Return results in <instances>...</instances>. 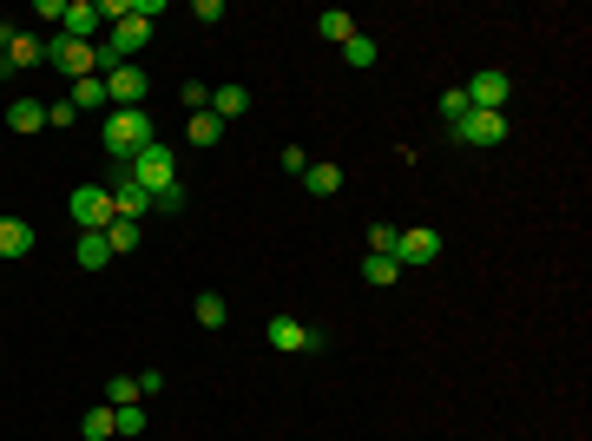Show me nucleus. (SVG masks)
<instances>
[{
    "label": "nucleus",
    "instance_id": "1",
    "mask_svg": "<svg viewBox=\"0 0 592 441\" xmlns=\"http://www.w3.org/2000/svg\"><path fill=\"white\" fill-rule=\"evenodd\" d=\"M152 139H158V126H152L145 106H112L106 112V158L112 165H132V152H145Z\"/></svg>",
    "mask_w": 592,
    "mask_h": 441
},
{
    "label": "nucleus",
    "instance_id": "2",
    "mask_svg": "<svg viewBox=\"0 0 592 441\" xmlns=\"http://www.w3.org/2000/svg\"><path fill=\"white\" fill-rule=\"evenodd\" d=\"M119 172L132 178V185H145V191H152V198H158V191H165V185H178V152H172V145H165V139H152V145H145V152H132V165H119Z\"/></svg>",
    "mask_w": 592,
    "mask_h": 441
},
{
    "label": "nucleus",
    "instance_id": "3",
    "mask_svg": "<svg viewBox=\"0 0 592 441\" xmlns=\"http://www.w3.org/2000/svg\"><path fill=\"white\" fill-rule=\"evenodd\" d=\"M454 132V145H474V152H494V145H507V112H474L468 106V119H461V126H448Z\"/></svg>",
    "mask_w": 592,
    "mask_h": 441
},
{
    "label": "nucleus",
    "instance_id": "4",
    "mask_svg": "<svg viewBox=\"0 0 592 441\" xmlns=\"http://www.w3.org/2000/svg\"><path fill=\"white\" fill-rule=\"evenodd\" d=\"M264 343L283 349V356H316V349H323V330L296 323V316H270V323H264Z\"/></svg>",
    "mask_w": 592,
    "mask_h": 441
},
{
    "label": "nucleus",
    "instance_id": "5",
    "mask_svg": "<svg viewBox=\"0 0 592 441\" xmlns=\"http://www.w3.org/2000/svg\"><path fill=\"white\" fill-rule=\"evenodd\" d=\"M47 66H60L66 79H99V53L86 47V40H66V33L47 40Z\"/></svg>",
    "mask_w": 592,
    "mask_h": 441
},
{
    "label": "nucleus",
    "instance_id": "6",
    "mask_svg": "<svg viewBox=\"0 0 592 441\" xmlns=\"http://www.w3.org/2000/svg\"><path fill=\"white\" fill-rule=\"evenodd\" d=\"M66 211H73L79 231H106V224L119 218V211H112V191H106V185H79L73 198H66Z\"/></svg>",
    "mask_w": 592,
    "mask_h": 441
},
{
    "label": "nucleus",
    "instance_id": "7",
    "mask_svg": "<svg viewBox=\"0 0 592 441\" xmlns=\"http://www.w3.org/2000/svg\"><path fill=\"white\" fill-rule=\"evenodd\" d=\"M395 264H402V270H428V264H441V231H428V224L402 231V237H395Z\"/></svg>",
    "mask_w": 592,
    "mask_h": 441
},
{
    "label": "nucleus",
    "instance_id": "8",
    "mask_svg": "<svg viewBox=\"0 0 592 441\" xmlns=\"http://www.w3.org/2000/svg\"><path fill=\"white\" fill-rule=\"evenodd\" d=\"M461 93H468L474 112H507V99H514V79H507V73H474Z\"/></svg>",
    "mask_w": 592,
    "mask_h": 441
},
{
    "label": "nucleus",
    "instance_id": "9",
    "mask_svg": "<svg viewBox=\"0 0 592 441\" xmlns=\"http://www.w3.org/2000/svg\"><path fill=\"white\" fill-rule=\"evenodd\" d=\"M53 33H66V40H86L93 47L99 33H106V20H99V0H66V20Z\"/></svg>",
    "mask_w": 592,
    "mask_h": 441
},
{
    "label": "nucleus",
    "instance_id": "10",
    "mask_svg": "<svg viewBox=\"0 0 592 441\" xmlns=\"http://www.w3.org/2000/svg\"><path fill=\"white\" fill-rule=\"evenodd\" d=\"M112 211H119V218H132V224H139L145 218V211H152V191H145V185H132V178H125L119 172V165H112Z\"/></svg>",
    "mask_w": 592,
    "mask_h": 441
},
{
    "label": "nucleus",
    "instance_id": "11",
    "mask_svg": "<svg viewBox=\"0 0 592 441\" xmlns=\"http://www.w3.org/2000/svg\"><path fill=\"white\" fill-rule=\"evenodd\" d=\"M145 93H152V79H145L139 66H119V73H106V99H112V106H145Z\"/></svg>",
    "mask_w": 592,
    "mask_h": 441
},
{
    "label": "nucleus",
    "instance_id": "12",
    "mask_svg": "<svg viewBox=\"0 0 592 441\" xmlns=\"http://www.w3.org/2000/svg\"><path fill=\"white\" fill-rule=\"evenodd\" d=\"M0 60L14 66V73H33V66H47V40H40V33H27V27H20V33H14V47L0 53Z\"/></svg>",
    "mask_w": 592,
    "mask_h": 441
},
{
    "label": "nucleus",
    "instance_id": "13",
    "mask_svg": "<svg viewBox=\"0 0 592 441\" xmlns=\"http://www.w3.org/2000/svg\"><path fill=\"white\" fill-rule=\"evenodd\" d=\"M7 126H14L20 139L47 132V99H14V106H7Z\"/></svg>",
    "mask_w": 592,
    "mask_h": 441
},
{
    "label": "nucleus",
    "instance_id": "14",
    "mask_svg": "<svg viewBox=\"0 0 592 441\" xmlns=\"http://www.w3.org/2000/svg\"><path fill=\"white\" fill-rule=\"evenodd\" d=\"M0 257H33V224L0 211Z\"/></svg>",
    "mask_w": 592,
    "mask_h": 441
},
{
    "label": "nucleus",
    "instance_id": "15",
    "mask_svg": "<svg viewBox=\"0 0 592 441\" xmlns=\"http://www.w3.org/2000/svg\"><path fill=\"white\" fill-rule=\"evenodd\" d=\"M303 191H310V198H336V191H343V165H329V158H316L310 172H303Z\"/></svg>",
    "mask_w": 592,
    "mask_h": 441
},
{
    "label": "nucleus",
    "instance_id": "16",
    "mask_svg": "<svg viewBox=\"0 0 592 441\" xmlns=\"http://www.w3.org/2000/svg\"><path fill=\"white\" fill-rule=\"evenodd\" d=\"M218 139H224V119H218V112H191V119H185V145H198V152H211Z\"/></svg>",
    "mask_w": 592,
    "mask_h": 441
},
{
    "label": "nucleus",
    "instance_id": "17",
    "mask_svg": "<svg viewBox=\"0 0 592 441\" xmlns=\"http://www.w3.org/2000/svg\"><path fill=\"white\" fill-rule=\"evenodd\" d=\"M73 257H79V270H106V264H112V244H106V231H79Z\"/></svg>",
    "mask_w": 592,
    "mask_h": 441
},
{
    "label": "nucleus",
    "instance_id": "18",
    "mask_svg": "<svg viewBox=\"0 0 592 441\" xmlns=\"http://www.w3.org/2000/svg\"><path fill=\"white\" fill-rule=\"evenodd\" d=\"M211 112H218V119H244L250 112V86H237V79L231 86H211Z\"/></svg>",
    "mask_w": 592,
    "mask_h": 441
},
{
    "label": "nucleus",
    "instance_id": "19",
    "mask_svg": "<svg viewBox=\"0 0 592 441\" xmlns=\"http://www.w3.org/2000/svg\"><path fill=\"white\" fill-rule=\"evenodd\" d=\"M106 244H112V257H132L145 244V224H132V218H112L106 224Z\"/></svg>",
    "mask_w": 592,
    "mask_h": 441
},
{
    "label": "nucleus",
    "instance_id": "20",
    "mask_svg": "<svg viewBox=\"0 0 592 441\" xmlns=\"http://www.w3.org/2000/svg\"><path fill=\"white\" fill-rule=\"evenodd\" d=\"M66 99H73V112H106L112 106V99H106V79H73V93H66Z\"/></svg>",
    "mask_w": 592,
    "mask_h": 441
},
{
    "label": "nucleus",
    "instance_id": "21",
    "mask_svg": "<svg viewBox=\"0 0 592 441\" xmlns=\"http://www.w3.org/2000/svg\"><path fill=\"white\" fill-rule=\"evenodd\" d=\"M316 33L343 47V40H356V14H343V7H329V14H316Z\"/></svg>",
    "mask_w": 592,
    "mask_h": 441
},
{
    "label": "nucleus",
    "instance_id": "22",
    "mask_svg": "<svg viewBox=\"0 0 592 441\" xmlns=\"http://www.w3.org/2000/svg\"><path fill=\"white\" fill-rule=\"evenodd\" d=\"M79 435H86V441H112V435H119V422H112V402H106V409H86V415H79Z\"/></svg>",
    "mask_w": 592,
    "mask_h": 441
},
{
    "label": "nucleus",
    "instance_id": "23",
    "mask_svg": "<svg viewBox=\"0 0 592 441\" xmlns=\"http://www.w3.org/2000/svg\"><path fill=\"white\" fill-rule=\"evenodd\" d=\"M191 310H198V323H204V330H224V323H231V303H224L218 290H204V297L191 303Z\"/></svg>",
    "mask_w": 592,
    "mask_h": 441
},
{
    "label": "nucleus",
    "instance_id": "24",
    "mask_svg": "<svg viewBox=\"0 0 592 441\" xmlns=\"http://www.w3.org/2000/svg\"><path fill=\"white\" fill-rule=\"evenodd\" d=\"M362 277L369 284H402V264L395 257H362Z\"/></svg>",
    "mask_w": 592,
    "mask_h": 441
},
{
    "label": "nucleus",
    "instance_id": "25",
    "mask_svg": "<svg viewBox=\"0 0 592 441\" xmlns=\"http://www.w3.org/2000/svg\"><path fill=\"white\" fill-rule=\"evenodd\" d=\"M343 60L369 73V66H375V40H369V33H356V40H343Z\"/></svg>",
    "mask_w": 592,
    "mask_h": 441
},
{
    "label": "nucleus",
    "instance_id": "26",
    "mask_svg": "<svg viewBox=\"0 0 592 441\" xmlns=\"http://www.w3.org/2000/svg\"><path fill=\"white\" fill-rule=\"evenodd\" d=\"M106 402H112V409L139 402V376H112V382H106Z\"/></svg>",
    "mask_w": 592,
    "mask_h": 441
},
{
    "label": "nucleus",
    "instance_id": "27",
    "mask_svg": "<svg viewBox=\"0 0 592 441\" xmlns=\"http://www.w3.org/2000/svg\"><path fill=\"white\" fill-rule=\"evenodd\" d=\"M395 224H369V257H395Z\"/></svg>",
    "mask_w": 592,
    "mask_h": 441
},
{
    "label": "nucleus",
    "instance_id": "28",
    "mask_svg": "<svg viewBox=\"0 0 592 441\" xmlns=\"http://www.w3.org/2000/svg\"><path fill=\"white\" fill-rule=\"evenodd\" d=\"M112 422H119V435H145V409H139V402H125V409H112Z\"/></svg>",
    "mask_w": 592,
    "mask_h": 441
},
{
    "label": "nucleus",
    "instance_id": "29",
    "mask_svg": "<svg viewBox=\"0 0 592 441\" xmlns=\"http://www.w3.org/2000/svg\"><path fill=\"white\" fill-rule=\"evenodd\" d=\"M178 99H185L191 112H211V86H204V79H185V86H178Z\"/></svg>",
    "mask_w": 592,
    "mask_h": 441
},
{
    "label": "nucleus",
    "instance_id": "30",
    "mask_svg": "<svg viewBox=\"0 0 592 441\" xmlns=\"http://www.w3.org/2000/svg\"><path fill=\"white\" fill-rule=\"evenodd\" d=\"M441 119H448V126H461V119H468V93H461V86H454V93H441Z\"/></svg>",
    "mask_w": 592,
    "mask_h": 441
},
{
    "label": "nucleus",
    "instance_id": "31",
    "mask_svg": "<svg viewBox=\"0 0 592 441\" xmlns=\"http://www.w3.org/2000/svg\"><path fill=\"white\" fill-rule=\"evenodd\" d=\"M283 172L303 178V172H310V152H303V145H283Z\"/></svg>",
    "mask_w": 592,
    "mask_h": 441
},
{
    "label": "nucleus",
    "instance_id": "32",
    "mask_svg": "<svg viewBox=\"0 0 592 441\" xmlns=\"http://www.w3.org/2000/svg\"><path fill=\"white\" fill-rule=\"evenodd\" d=\"M73 119H79L73 99H53V106H47V126H73Z\"/></svg>",
    "mask_w": 592,
    "mask_h": 441
},
{
    "label": "nucleus",
    "instance_id": "33",
    "mask_svg": "<svg viewBox=\"0 0 592 441\" xmlns=\"http://www.w3.org/2000/svg\"><path fill=\"white\" fill-rule=\"evenodd\" d=\"M152 205H158V211H185V185H165V191L152 198Z\"/></svg>",
    "mask_w": 592,
    "mask_h": 441
},
{
    "label": "nucleus",
    "instance_id": "34",
    "mask_svg": "<svg viewBox=\"0 0 592 441\" xmlns=\"http://www.w3.org/2000/svg\"><path fill=\"white\" fill-rule=\"evenodd\" d=\"M33 20H66V0H33Z\"/></svg>",
    "mask_w": 592,
    "mask_h": 441
},
{
    "label": "nucleus",
    "instance_id": "35",
    "mask_svg": "<svg viewBox=\"0 0 592 441\" xmlns=\"http://www.w3.org/2000/svg\"><path fill=\"white\" fill-rule=\"evenodd\" d=\"M14 33H20V20H0V53L14 47Z\"/></svg>",
    "mask_w": 592,
    "mask_h": 441
}]
</instances>
